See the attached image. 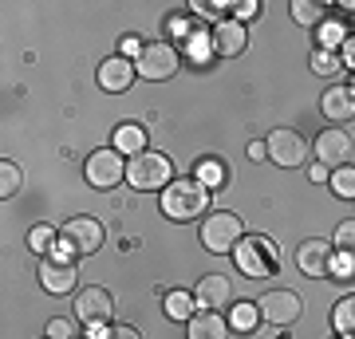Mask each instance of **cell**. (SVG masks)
<instances>
[{"label":"cell","mask_w":355,"mask_h":339,"mask_svg":"<svg viewBox=\"0 0 355 339\" xmlns=\"http://www.w3.org/2000/svg\"><path fill=\"white\" fill-rule=\"evenodd\" d=\"M209 205V186L202 177H178L162 189V214L170 221H193Z\"/></svg>","instance_id":"obj_1"},{"label":"cell","mask_w":355,"mask_h":339,"mask_svg":"<svg viewBox=\"0 0 355 339\" xmlns=\"http://www.w3.org/2000/svg\"><path fill=\"white\" fill-rule=\"evenodd\" d=\"M127 182L135 189H166L174 182V166L158 150H142L127 162Z\"/></svg>","instance_id":"obj_2"},{"label":"cell","mask_w":355,"mask_h":339,"mask_svg":"<svg viewBox=\"0 0 355 339\" xmlns=\"http://www.w3.org/2000/svg\"><path fill=\"white\" fill-rule=\"evenodd\" d=\"M245 241V225L237 214H229V209H217L202 221V245L209 252H237V245Z\"/></svg>","instance_id":"obj_3"},{"label":"cell","mask_w":355,"mask_h":339,"mask_svg":"<svg viewBox=\"0 0 355 339\" xmlns=\"http://www.w3.org/2000/svg\"><path fill=\"white\" fill-rule=\"evenodd\" d=\"M237 264H241L245 277H272L280 264V249L272 245L268 237H245L241 245H237Z\"/></svg>","instance_id":"obj_4"},{"label":"cell","mask_w":355,"mask_h":339,"mask_svg":"<svg viewBox=\"0 0 355 339\" xmlns=\"http://www.w3.org/2000/svg\"><path fill=\"white\" fill-rule=\"evenodd\" d=\"M268 158L277 166H284V170H296V166H304V158H308V142H304V134L300 130H272L268 134Z\"/></svg>","instance_id":"obj_5"},{"label":"cell","mask_w":355,"mask_h":339,"mask_svg":"<svg viewBox=\"0 0 355 339\" xmlns=\"http://www.w3.org/2000/svg\"><path fill=\"white\" fill-rule=\"evenodd\" d=\"M123 177H127V162H123L119 150H95L87 158V182L95 189H111V186H119Z\"/></svg>","instance_id":"obj_6"},{"label":"cell","mask_w":355,"mask_h":339,"mask_svg":"<svg viewBox=\"0 0 355 339\" xmlns=\"http://www.w3.org/2000/svg\"><path fill=\"white\" fill-rule=\"evenodd\" d=\"M178 71V48L174 44H166V40H158V44H146L139 55V76L142 79H170Z\"/></svg>","instance_id":"obj_7"},{"label":"cell","mask_w":355,"mask_h":339,"mask_svg":"<svg viewBox=\"0 0 355 339\" xmlns=\"http://www.w3.org/2000/svg\"><path fill=\"white\" fill-rule=\"evenodd\" d=\"M257 308H261V320H268V324H277V327L292 324L296 315L304 312L300 296H296V292H288V288H272V292H265Z\"/></svg>","instance_id":"obj_8"},{"label":"cell","mask_w":355,"mask_h":339,"mask_svg":"<svg viewBox=\"0 0 355 339\" xmlns=\"http://www.w3.org/2000/svg\"><path fill=\"white\" fill-rule=\"evenodd\" d=\"M352 150H355V142H352V134H347L343 126L320 130V139H316V158H320V166H328V170H340V166H347Z\"/></svg>","instance_id":"obj_9"},{"label":"cell","mask_w":355,"mask_h":339,"mask_svg":"<svg viewBox=\"0 0 355 339\" xmlns=\"http://www.w3.org/2000/svg\"><path fill=\"white\" fill-rule=\"evenodd\" d=\"M296 264H300V272L304 277H328L331 268H336V245L331 241H304L300 249H296Z\"/></svg>","instance_id":"obj_10"},{"label":"cell","mask_w":355,"mask_h":339,"mask_svg":"<svg viewBox=\"0 0 355 339\" xmlns=\"http://www.w3.org/2000/svg\"><path fill=\"white\" fill-rule=\"evenodd\" d=\"M76 315L83 320V324L103 327V324L114 315V296L103 288V284H95V288H83V292L76 296Z\"/></svg>","instance_id":"obj_11"},{"label":"cell","mask_w":355,"mask_h":339,"mask_svg":"<svg viewBox=\"0 0 355 339\" xmlns=\"http://www.w3.org/2000/svg\"><path fill=\"white\" fill-rule=\"evenodd\" d=\"M64 241L71 245V252L87 257V252H95L103 245V221H95V217H71L64 225Z\"/></svg>","instance_id":"obj_12"},{"label":"cell","mask_w":355,"mask_h":339,"mask_svg":"<svg viewBox=\"0 0 355 339\" xmlns=\"http://www.w3.org/2000/svg\"><path fill=\"white\" fill-rule=\"evenodd\" d=\"M76 264H71V257H48V261L40 264V284L51 292V296H64V292L76 288Z\"/></svg>","instance_id":"obj_13"},{"label":"cell","mask_w":355,"mask_h":339,"mask_svg":"<svg viewBox=\"0 0 355 339\" xmlns=\"http://www.w3.org/2000/svg\"><path fill=\"white\" fill-rule=\"evenodd\" d=\"M193 300H198V308H209V312L229 308V300H233V284H229V277H221V272H209V277L198 280Z\"/></svg>","instance_id":"obj_14"},{"label":"cell","mask_w":355,"mask_h":339,"mask_svg":"<svg viewBox=\"0 0 355 339\" xmlns=\"http://www.w3.org/2000/svg\"><path fill=\"white\" fill-rule=\"evenodd\" d=\"M245 48H249V32H245L241 20H221V24L214 28V51L217 55L233 60V55H245Z\"/></svg>","instance_id":"obj_15"},{"label":"cell","mask_w":355,"mask_h":339,"mask_svg":"<svg viewBox=\"0 0 355 339\" xmlns=\"http://www.w3.org/2000/svg\"><path fill=\"white\" fill-rule=\"evenodd\" d=\"M130 83H135V63H130L127 55H111V60L99 63V87L103 91L119 95V91H127Z\"/></svg>","instance_id":"obj_16"},{"label":"cell","mask_w":355,"mask_h":339,"mask_svg":"<svg viewBox=\"0 0 355 339\" xmlns=\"http://www.w3.org/2000/svg\"><path fill=\"white\" fill-rule=\"evenodd\" d=\"M320 111H324V119H331V123H347V119H355V87H343V83L328 87L324 91V99H320Z\"/></svg>","instance_id":"obj_17"},{"label":"cell","mask_w":355,"mask_h":339,"mask_svg":"<svg viewBox=\"0 0 355 339\" xmlns=\"http://www.w3.org/2000/svg\"><path fill=\"white\" fill-rule=\"evenodd\" d=\"M190 339H229V324L217 312H202L190 320Z\"/></svg>","instance_id":"obj_18"},{"label":"cell","mask_w":355,"mask_h":339,"mask_svg":"<svg viewBox=\"0 0 355 339\" xmlns=\"http://www.w3.org/2000/svg\"><path fill=\"white\" fill-rule=\"evenodd\" d=\"M331 324H336V331L347 339H355V296H343L340 304H336V315H331Z\"/></svg>","instance_id":"obj_19"},{"label":"cell","mask_w":355,"mask_h":339,"mask_svg":"<svg viewBox=\"0 0 355 339\" xmlns=\"http://www.w3.org/2000/svg\"><path fill=\"white\" fill-rule=\"evenodd\" d=\"M114 146H119V150H139L142 154V146H146V130H142V126H135V123H127V126H119V130H114Z\"/></svg>","instance_id":"obj_20"},{"label":"cell","mask_w":355,"mask_h":339,"mask_svg":"<svg viewBox=\"0 0 355 339\" xmlns=\"http://www.w3.org/2000/svg\"><path fill=\"white\" fill-rule=\"evenodd\" d=\"M20 186H24L20 166L4 158V162H0V198H12V193H20Z\"/></svg>","instance_id":"obj_21"},{"label":"cell","mask_w":355,"mask_h":339,"mask_svg":"<svg viewBox=\"0 0 355 339\" xmlns=\"http://www.w3.org/2000/svg\"><path fill=\"white\" fill-rule=\"evenodd\" d=\"M292 20L304 24V28H316L320 20H324V8L312 4V0H292Z\"/></svg>","instance_id":"obj_22"},{"label":"cell","mask_w":355,"mask_h":339,"mask_svg":"<svg viewBox=\"0 0 355 339\" xmlns=\"http://www.w3.org/2000/svg\"><path fill=\"white\" fill-rule=\"evenodd\" d=\"M340 51H331V48H316L312 51V71H316V76H336V71H340Z\"/></svg>","instance_id":"obj_23"},{"label":"cell","mask_w":355,"mask_h":339,"mask_svg":"<svg viewBox=\"0 0 355 339\" xmlns=\"http://www.w3.org/2000/svg\"><path fill=\"white\" fill-rule=\"evenodd\" d=\"M257 320H261V308H257V304H237V308H233V320H229V324L237 327V331H253Z\"/></svg>","instance_id":"obj_24"},{"label":"cell","mask_w":355,"mask_h":339,"mask_svg":"<svg viewBox=\"0 0 355 339\" xmlns=\"http://www.w3.org/2000/svg\"><path fill=\"white\" fill-rule=\"evenodd\" d=\"M166 312L174 315V320H190L193 296H190V292H170V296H166Z\"/></svg>","instance_id":"obj_25"},{"label":"cell","mask_w":355,"mask_h":339,"mask_svg":"<svg viewBox=\"0 0 355 339\" xmlns=\"http://www.w3.org/2000/svg\"><path fill=\"white\" fill-rule=\"evenodd\" d=\"M331 189H336L340 198H355V166H340V170L331 174Z\"/></svg>","instance_id":"obj_26"},{"label":"cell","mask_w":355,"mask_h":339,"mask_svg":"<svg viewBox=\"0 0 355 339\" xmlns=\"http://www.w3.org/2000/svg\"><path fill=\"white\" fill-rule=\"evenodd\" d=\"M331 245H336L340 252H347V257H355V217L336 225V241H331Z\"/></svg>","instance_id":"obj_27"},{"label":"cell","mask_w":355,"mask_h":339,"mask_svg":"<svg viewBox=\"0 0 355 339\" xmlns=\"http://www.w3.org/2000/svg\"><path fill=\"white\" fill-rule=\"evenodd\" d=\"M51 245H55V229H51V225H36L32 233H28V249L51 252Z\"/></svg>","instance_id":"obj_28"},{"label":"cell","mask_w":355,"mask_h":339,"mask_svg":"<svg viewBox=\"0 0 355 339\" xmlns=\"http://www.w3.org/2000/svg\"><path fill=\"white\" fill-rule=\"evenodd\" d=\"M95 339H142V336L130 324H111V327H99V331H95Z\"/></svg>","instance_id":"obj_29"},{"label":"cell","mask_w":355,"mask_h":339,"mask_svg":"<svg viewBox=\"0 0 355 339\" xmlns=\"http://www.w3.org/2000/svg\"><path fill=\"white\" fill-rule=\"evenodd\" d=\"M48 339H76L71 320H51V324H48Z\"/></svg>","instance_id":"obj_30"},{"label":"cell","mask_w":355,"mask_h":339,"mask_svg":"<svg viewBox=\"0 0 355 339\" xmlns=\"http://www.w3.org/2000/svg\"><path fill=\"white\" fill-rule=\"evenodd\" d=\"M340 60L355 71V36H343V40H340Z\"/></svg>","instance_id":"obj_31"},{"label":"cell","mask_w":355,"mask_h":339,"mask_svg":"<svg viewBox=\"0 0 355 339\" xmlns=\"http://www.w3.org/2000/svg\"><path fill=\"white\" fill-rule=\"evenodd\" d=\"M202 182H205V186H221V166H217V162H205V166H202Z\"/></svg>","instance_id":"obj_32"},{"label":"cell","mask_w":355,"mask_h":339,"mask_svg":"<svg viewBox=\"0 0 355 339\" xmlns=\"http://www.w3.org/2000/svg\"><path fill=\"white\" fill-rule=\"evenodd\" d=\"M142 48H146V44H142L139 36H123V51H127V55H142Z\"/></svg>","instance_id":"obj_33"},{"label":"cell","mask_w":355,"mask_h":339,"mask_svg":"<svg viewBox=\"0 0 355 339\" xmlns=\"http://www.w3.org/2000/svg\"><path fill=\"white\" fill-rule=\"evenodd\" d=\"M249 158H253V162L268 158V146H265V142H249Z\"/></svg>","instance_id":"obj_34"},{"label":"cell","mask_w":355,"mask_h":339,"mask_svg":"<svg viewBox=\"0 0 355 339\" xmlns=\"http://www.w3.org/2000/svg\"><path fill=\"white\" fill-rule=\"evenodd\" d=\"M257 12V4H253V0H245V4H237V16H241V20H245V16H253Z\"/></svg>","instance_id":"obj_35"},{"label":"cell","mask_w":355,"mask_h":339,"mask_svg":"<svg viewBox=\"0 0 355 339\" xmlns=\"http://www.w3.org/2000/svg\"><path fill=\"white\" fill-rule=\"evenodd\" d=\"M312 182H328V166H316L312 170Z\"/></svg>","instance_id":"obj_36"},{"label":"cell","mask_w":355,"mask_h":339,"mask_svg":"<svg viewBox=\"0 0 355 339\" xmlns=\"http://www.w3.org/2000/svg\"><path fill=\"white\" fill-rule=\"evenodd\" d=\"M76 339H95V336H76Z\"/></svg>","instance_id":"obj_37"}]
</instances>
